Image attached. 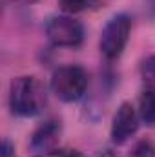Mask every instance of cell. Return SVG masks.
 Here are the masks:
<instances>
[{
  "instance_id": "1",
  "label": "cell",
  "mask_w": 155,
  "mask_h": 157,
  "mask_svg": "<svg viewBox=\"0 0 155 157\" xmlns=\"http://www.w3.org/2000/svg\"><path fill=\"white\" fill-rule=\"evenodd\" d=\"M47 102L46 88L37 77L22 75L9 84V108L13 115L35 117L44 112Z\"/></svg>"
},
{
  "instance_id": "2",
  "label": "cell",
  "mask_w": 155,
  "mask_h": 157,
  "mask_svg": "<svg viewBox=\"0 0 155 157\" xmlns=\"http://www.w3.org/2000/svg\"><path fill=\"white\" fill-rule=\"evenodd\" d=\"M51 91L62 102H77L88 90V73L80 66H60L51 75Z\"/></svg>"
},
{
  "instance_id": "3",
  "label": "cell",
  "mask_w": 155,
  "mask_h": 157,
  "mask_svg": "<svg viewBox=\"0 0 155 157\" xmlns=\"http://www.w3.org/2000/svg\"><path fill=\"white\" fill-rule=\"evenodd\" d=\"M130 35H131V18L124 13L113 15L106 22L100 33V40H99L100 53L110 60L119 59L130 40Z\"/></svg>"
},
{
  "instance_id": "4",
  "label": "cell",
  "mask_w": 155,
  "mask_h": 157,
  "mask_svg": "<svg viewBox=\"0 0 155 157\" xmlns=\"http://www.w3.org/2000/svg\"><path fill=\"white\" fill-rule=\"evenodd\" d=\"M46 37L57 48H78L84 42V26L73 15H57L46 22Z\"/></svg>"
},
{
  "instance_id": "5",
  "label": "cell",
  "mask_w": 155,
  "mask_h": 157,
  "mask_svg": "<svg viewBox=\"0 0 155 157\" xmlns=\"http://www.w3.org/2000/svg\"><path fill=\"white\" fill-rule=\"evenodd\" d=\"M62 135V124L57 119H47L29 137V152L35 157H49L53 152H57L60 144Z\"/></svg>"
},
{
  "instance_id": "6",
  "label": "cell",
  "mask_w": 155,
  "mask_h": 157,
  "mask_svg": "<svg viewBox=\"0 0 155 157\" xmlns=\"http://www.w3.org/2000/svg\"><path fill=\"white\" fill-rule=\"evenodd\" d=\"M139 122H141V115L133 108V104L122 102L117 108L115 115H113V122H112L110 135H112L113 144H124L128 139H131L139 130Z\"/></svg>"
},
{
  "instance_id": "7",
  "label": "cell",
  "mask_w": 155,
  "mask_h": 157,
  "mask_svg": "<svg viewBox=\"0 0 155 157\" xmlns=\"http://www.w3.org/2000/svg\"><path fill=\"white\" fill-rule=\"evenodd\" d=\"M139 115L148 126H155V88H144L139 99Z\"/></svg>"
},
{
  "instance_id": "8",
  "label": "cell",
  "mask_w": 155,
  "mask_h": 157,
  "mask_svg": "<svg viewBox=\"0 0 155 157\" xmlns=\"http://www.w3.org/2000/svg\"><path fill=\"white\" fill-rule=\"evenodd\" d=\"M57 2H59V7L66 15H77V13L91 9L99 4L97 0H57Z\"/></svg>"
},
{
  "instance_id": "9",
  "label": "cell",
  "mask_w": 155,
  "mask_h": 157,
  "mask_svg": "<svg viewBox=\"0 0 155 157\" xmlns=\"http://www.w3.org/2000/svg\"><path fill=\"white\" fill-rule=\"evenodd\" d=\"M141 78L144 88H155V55H150L141 64Z\"/></svg>"
},
{
  "instance_id": "10",
  "label": "cell",
  "mask_w": 155,
  "mask_h": 157,
  "mask_svg": "<svg viewBox=\"0 0 155 157\" xmlns=\"http://www.w3.org/2000/svg\"><path fill=\"white\" fill-rule=\"evenodd\" d=\"M131 157H155V146L150 139H141L135 146Z\"/></svg>"
},
{
  "instance_id": "11",
  "label": "cell",
  "mask_w": 155,
  "mask_h": 157,
  "mask_svg": "<svg viewBox=\"0 0 155 157\" xmlns=\"http://www.w3.org/2000/svg\"><path fill=\"white\" fill-rule=\"evenodd\" d=\"M0 157H15V146L11 144V141H9V139H4V141H2Z\"/></svg>"
},
{
  "instance_id": "12",
  "label": "cell",
  "mask_w": 155,
  "mask_h": 157,
  "mask_svg": "<svg viewBox=\"0 0 155 157\" xmlns=\"http://www.w3.org/2000/svg\"><path fill=\"white\" fill-rule=\"evenodd\" d=\"M49 157H84V155L80 152H77V150H57Z\"/></svg>"
},
{
  "instance_id": "13",
  "label": "cell",
  "mask_w": 155,
  "mask_h": 157,
  "mask_svg": "<svg viewBox=\"0 0 155 157\" xmlns=\"http://www.w3.org/2000/svg\"><path fill=\"white\" fill-rule=\"evenodd\" d=\"M97 157H119L115 152H112V150H102V152H99V155Z\"/></svg>"
},
{
  "instance_id": "14",
  "label": "cell",
  "mask_w": 155,
  "mask_h": 157,
  "mask_svg": "<svg viewBox=\"0 0 155 157\" xmlns=\"http://www.w3.org/2000/svg\"><path fill=\"white\" fill-rule=\"evenodd\" d=\"M11 2H18V4H33V2H39V0H11Z\"/></svg>"
}]
</instances>
